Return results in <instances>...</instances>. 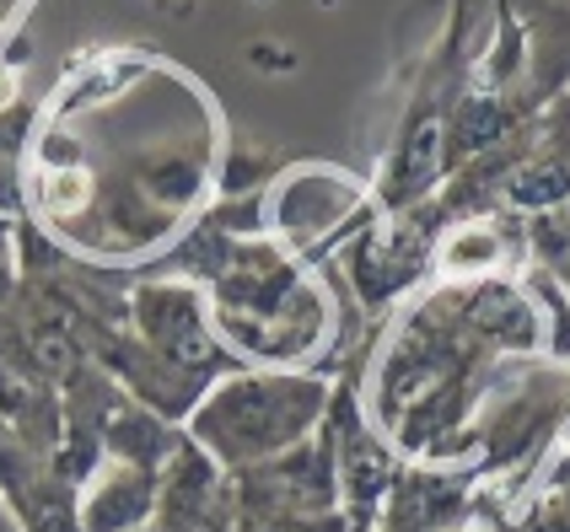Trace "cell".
I'll use <instances>...</instances> for the list:
<instances>
[{
	"instance_id": "cell-9",
	"label": "cell",
	"mask_w": 570,
	"mask_h": 532,
	"mask_svg": "<svg viewBox=\"0 0 570 532\" xmlns=\"http://www.w3.org/2000/svg\"><path fill=\"white\" fill-rule=\"evenodd\" d=\"M566 194H570V173L566 167H554V161H543V167L517 173V184H511V205L539 210V205H560Z\"/></svg>"
},
{
	"instance_id": "cell-4",
	"label": "cell",
	"mask_w": 570,
	"mask_h": 532,
	"mask_svg": "<svg viewBox=\"0 0 570 532\" xmlns=\"http://www.w3.org/2000/svg\"><path fill=\"white\" fill-rule=\"evenodd\" d=\"M442 161H446V125L425 114V119H414V129L404 135V146H399L387 199H393V205H410V199H420L425 188L442 178Z\"/></svg>"
},
{
	"instance_id": "cell-8",
	"label": "cell",
	"mask_w": 570,
	"mask_h": 532,
	"mask_svg": "<svg viewBox=\"0 0 570 532\" xmlns=\"http://www.w3.org/2000/svg\"><path fill=\"white\" fill-rule=\"evenodd\" d=\"M151 505V490L146 479H119L102 490V501L92 505V532H119V528H135Z\"/></svg>"
},
{
	"instance_id": "cell-17",
	"label": "cell",
	"mask_w": 570,
	"mask_h": 532,
	"mask_svg": "<svg viewBox=\"0 0 570 532\" xmlns=\"http://www.w3.org/2000/svg\"><path fill=\"white\" fill-rule=\"evenodd\" d=\"M269 532H291V528H269Z\"/></svg>"
},
{
	"instance_id": "cell-7",
	"label": "cell",
	"mask_w": 570,
	"mask_h": 532,
	"mask_svg": "<svg viewBox=\"0 0 570 532\" xmlns=\"http://www.w3.org/2000/svg\"><path fill=\"white\" fill-rule=\"evenodd\" d=\"M345 490L361 511H366L372 501H382V490H387V457H382L372 441L355 436L345 446Z\"/></svg>"
},
{
	"instance_id": "cell-11",
	"label": "cell",
	"mask_w": 570,
	"mask_h": 532,
	"mask_svg": "<svg viewBox=\"0 0 570 532\" xmlns=\"http://www.w3.org/2000/svg\"><path fill=\"white\" fill-rule=\"evenodd\" d=\"M194 184H199V173L194 167H184V161H173V167H157V173H146V188L157 194V199H167V205H184L194 194Z\"/></svg>"
},
{
	"instance_id": "cell-13",
	"label": "cell",
	"mask_w": 570,
	"mask_h": 532,
	"mask_svg": "<svg viewBox=\"0 0 570 532\" xmlns=\"http://www.w3.org/2000/svg\"><path fill=\"white\" fill-rule=\"evenodd\" d=\"M32 361H38L43 372H65V366H70V345H65L55 328H43V334L32 339Z\"/></svg>"
},
{
	"instance_id": "cell-3",
	"label": "cell",
	"mask_w": 570,
	"mask_h": 532,
	"mask_svg": "<svg viewBox=\"0 0 570 532\" xmlns=\"http://www.w3.org/2000/svg\"><path fill=\"white\" fill-rule=\"evenodd\" d=\"M140 307H146V328H151V339H157L167 361H178V366H205L210 361V339H205V323H199L189 296L151 290Z\"/></svg>"
},
{
	"instance_id": "cell-10",
	"label": "cell",
	"mask_w": 570,
	"mask_h": 532,
	"mask_svg": "<svg viewBox=\"0 0 570 532\" xmlns=\"http://www.w3.org/2000/svg\"><path fill=\"white\" fill-rule=\"evenodd\" d=\"M507 135V114H501V102H490V97H474L469 108H463V119H458V140L479 151V146H495Z\"/></svg>"
},
{
	"instance_id": "cell-5",
	"label": "cell",
	"mask_w": 570,
	"mask_h": 532,
	"mask_svg": "<svg viewBox=\"0 0 570 532\" xmlns=\"http://www.w3.org/2000/svg\"><path fill=\"white\" fill-rule=\"evenodd\" d=\"M452 505H458V484H446V479H410L393 495V528L399 532L442 528V516Z\"/></svg>"
},
{
	"instance_id": "cell-12",
	"label": "cell",
	"mask_w": 570,
	"mask_h": 532,
	"mask_svg": "<svg viewBox=\"0 0 570 532\" xmlns=\"http://www.w3.org/2000/svg\"><path fill=\"white\" fill-rule=\"evenodd\" d=\"M114 436H119V446H129L135 457H157V425H146V420H119L114 425Z\"/></svg>"
},
{
	"instance_id": "cell-18",
	"label": "cell",
	"mask_w": 570,
	"mask_h": 532,
	"mask_svg": "<svg viewBox=\"0 0 570 532\" xmlns=\"http://www.w3.org/2000/svg\"><path fill=\"white\" fill-rule=\"evenodd\" d=\"M0 532H6V528H0Z\"/></svg>"
},
{
	"instance_id": "cell-2",
	"label": "cell",
	"mask_w": 570,
	"mask_h": 532,
	"mask_svg": "<svg viewBox=\"0 0 570 532\" xmlns=\"http://www.w3.org/2000/svg\"><path fill=\"white\" fill-rule=\"evenodd\" d=\"M420 253H425V243H420L414 226H387L377 237H366V248L355 253V280H361V290H366L372 302H382V296H393L399 285L414 280Z\"/></svg>"
},
{
	"instance_id": "cell-1",
	"label": "cell",
	"mask_w": 570,
	"mask_h": 532,
	"mask_svg": "<svg viewBox=\"0 0 570 532\" xmlns=\"http://www.w3.org/2000/svg\"><path fill=\"white\" fill-rule=\"evenodd\" d=\"M317 414V387L307 382H232L216 404L199 414V431L226 457L275 452Z\"/></svg>"
},
{
	"instance_id": "cell-15",
	"label": "cell",
	"mask_w": 570,
	"mask_h": 532,
	"mask_svg": "<svg viewBox=\"0 0 570 532\" xmlns=\"http://www.w3.org/2000/svg\"><path fill=\"white\" fill-rule=\"evenodd\" d=\"M38 516H43V532H65V522H70V516H65V505H55V501L38 505Z\"/></svg>"
},
{
	"instance_id": "cell-6",
	"label": "cell",
	"mask_w": 570,
	"mask_h": 532,
	"mask_svg": "<svg viewBox=\"0 0 570 532\" xmlns=\"http://www.w3.org/2000/svg\"><path fill=\"white\" fill-rule=\"evenodd\" d=\"M474 323L490 334V339H511V345H522L528 334H533V313H528V302L517 296V290H507V285H484L474 302Z\"/></svg>"
},
{
	"instance_id": "cell-14",
	"label": "cell",
	"mask_w": 570,
	"mask_h": 532,
	"mask_svg": "<svg viewBox=\"0 0 570 532\" xmlns=\"http://www.w3.org/2000/svg\"><path fill=\"white\" fill-rule=\"evenodd\" d=\"M490 237H463V243H458V248L446 253V258H452V264H469V258H490Z\"/></svg>"
},
{
	"instance_id": "cell-16",
	"label": "cell",
	"mask_w": 570,
	"mask_h": 532,
	"mask_svg": "<svg viewBox=\"0 0 570 532\" xmlns=\"http://www.w3.org/2000/svg\"><path fill=\"white\" fill-rule=\"evenodd\" d=\"M528 532H570V528H560V522H539V528H528Z\"/></svg>"
}]
</instances>
